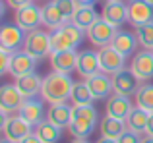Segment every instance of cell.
I'll list each match as a JSON object with an SVG mask.
<instances>
[{"mask_svg":"<svg viewBox=\"0 0 153 143\" xmlns=\"http://www.w3.org/2000/svg\"><path fill=\"white\" fill-rule=\"evenodd\" d=\"M128 21L136 27L151 23L153 21V6L143 2V0H132L128 4Z\"/></svg>","mask_w":153,"mask_h":143,"instance_id":"2e32d148","label":"cell"},{"mask_svg":"<svg viewBox=\"0 0 153 143\" xmlns=\"http://www.w3.org/2000/svg\"><path fill=\"white\" fill-rule=\"evenodd\" d=\"M0 143H12V141H8V139H2V141H0Z\"/></svg>","mask_w":153,"mask_h":143,"instance_id":"ee69618b","label":"cell"},{"mask_svg":"<svg viewBox=\"0 0 153 143\" xmlns=\"http://www.w3.org/2000/svg\"><path fill=\"white\" fill-rule=\"evenodd\" d=\"M140 41L136 37V33H130V31H118L112 39L111 46L116 49L122 56H130V54H136V49H138Z\"/></svg>","mask_w":153,"mask_h":143,"instance_id":"ffe728a7","label":"cell"},{"mask_svg":"<svg viewBox=\"0 0 153 143\" xmlns=\"http://www.w3.org/2000/svg\"><path fill=\"white\" fill-rule=\"evenodd\" d=\"M35 58L29 56V54L25 52V50H22V52H14V56H12V64H10V74L14 75L16 79L22 77V75L25 74H31V72L35 70Z\"/></svg>","mask_w":153,"mask_h":143,"instance_id":"7402d4cb","label":"cell"},{"mask_svg":"<svg viewBox=\"0 0 153 143\" xmlns=\"http://www.w3.org/2000/svg\"><path fill=\"white\" fill-rule=\"evenodd\" d=\"M18 114L35 128L39 122L45 120V106H43V102L35 101V99H25V102L22 105V108H19Z\"/></svg>","mask_w":153,"mask_h":143,"instance_id":"44dd1931","label":"cell"},{"mask_svg":"<svg viewBox=\"0 0 153 143\" xmlns=\"http://www.w3.org/2000/svg\"><path fill=\"white\" fill-rule=\"evenodd\" d=\"M130 2H132V0H130Z\"/></svg>","mask_w":153,"mask_h":143,"instance_id":"f6af8a7d","label":"cell"},{"mask_svg":"<svg viewBox=\"0 0 153 143\" xmlns=\"http://www.w3.org/2000/svg\"><path fill=\"white\" fill-rule=\"evenodd\" d=\"M2 133L4 139L12 143H19L33 133V126L29 122H25L19 114H12V116H6L2 120Z\"/></svg>","mask_w":153,"mask_h":143,"instance_id":"5b68a950","label":"cell"},{"mask_svg":"<svg viewBox=\"0 0 153 143\" xmlns=\"http://www.w3.org/2000/svg\"><path fill=\"white\" fill-rule=\"evenodd\" d=\"M72 143H89V141H87V139H74Z\"/></svg>","mask_w":153,"mask_h":143,"instance_id":"60d3db41","label":"cell"},{"mask_svg":"<svg viewBox=\"0 0 153 143\" xmlns=\"http://www.w3.org/2000/svg\"><path fill=\"white\" fill-rule=\"evenodd\" d=\"M78 54L76 50H60V52H51V68L58 74H70L78 70Z\"/></svg>","mask_w":153,"mask_h":143,"instance_id":"9a60e30c","label":"cell"},{"mask_svg":"<svg viewBox=\"0 0 153 143\" xmlns=\"http://www.w3.org/2000/svg\"><path fill=\"white\" fill-rule=\"evenodd\" d=\"M12 56H14V52H10V50H6V49H0V60H2V64H0V74L10 72Z\"/></svg>","mask_w":153,"mask_h":143,"instance_id":"d6a6232c","label":"cell"},{"mask_svg":"<svg viewBox=\"0 0 153 143\" xmlns=\"http://www.w3.org/2000/svg\"><path fill=\"white\" fill-rule=\"evenodd\" d=\"M111 77H112V89H114V93L124 95V97H136L138 89L142 87L140 85L142 81L132 74V70L116 72L114 75H111Z\"/></svg>","mask_w":153,"mask_h":143,"instance_id":"9c48e42d","label":"cell"},{"mask_svg":"<svg viewBox=\"0 0 153 143\" xmlns=\"http://www.w3.org/2000/svg\"><path fill=\"white\" fill-rule=\"evenodd\" d=\"M23 50L29 56H33L35 60H41L45 56H51V33H45L41 29L29 31L25 35V43H23Z\"/></svg>","mask_w":153,"mask_h":143,"instance_id":"277c9868","label":"cell"},{"mask_svg":"<svg viewBox=\"0 0 153 143\" xmlns=\"http://www.w3.org/2000/svg\"><path fill=\"white\" fill-rule=\"evenodd\" d=\"M101 72L99 64V52L95 50H82L78 54V74L83 77H91V75Z\"/></svg>","mask_w":153,"mask_h":143,"instance_id":"ac0fdd59","label":"cell"},{"mask_svg":"<svg viewBox=\"0 0 153 143\" xmlns=\"http://www.w3.org/2000/svg\"><path fill=\"white\" fill-rule=\"evenodd\" d=\"M16 87L19 89V93L25 99H35L43 89V79L35 72H31V74H25L16 79Z\"/></svg>","mask_w":153,"mask_h":143,"instance_id":"d6986e66","label":"cell"},{"mask_svg":"<svg viewBox=\"0 0 153 143\" xmlns=\"http://www.w3.org/2000/svg\"><path fill=\"white\" fill-rule=\"evenodd\" d=\"M99 64H101V72L108 75H114L116 72L126 70V56L118 52L116 49H112L111 45L99 49Z\"/></svg>","mask_w":153,"mask_h":143,"instance_id":"ba28073f","label":"cell"},{"mask_svg":"<svg viewBox=\"0 0 153 143\" xmlns=\"http://www.w3.org/2000/svg\"><path fill=\"white\" fill-rule=\"evenodd\" d=\"M130 70L140 81H149L153 77V50L136 52L130 62Z\"/></svg>","mask_w":153,"mask_h":143,"instance_id":"8fae6325","label":"cell"},{"mask_svg":"<svg viewBox=\"0 0 153 143\" xmlns=\"http://www.w3.org/2000/svg\"><path fill=\"white\" fill-rule=\"evenodd\" d=\"M143 2H147V4H151V6H153V0H143Z\"/></svg>","mask_w":153,"mask_h":143,"instance_id":"7bdbcfd3","label":"cell"},{"mask_svg":"<svg viewBox=\"0 0 153 143\" xmlns=\"http://www.w3.org/2000/svg\"><path fill=\"white\" fill-rule=\"evenodd\" d=\"M41 18H43V25H47L49 29H58L64 23H68V19L64 18V14L56 8L54 2H47L45 6H41Z\"/></svg>","mask_w":153,"mask_h":143,"instance_id":"d4e9b609","label":"cell"},{"mask_svg":"<svg viewBox=\"0 0 153 143\" xmlns=\"http://www.w3.org/2000/svg\"><path fill=\"white\" fill-rule=\"evenodd\" d=\"M146 136H151L153 137V112L149 114V122H147V132H146Z\"/></svg>","mask_w":153,"mask_h":143,"instance_id":"8d00e7d4","label":"cell"},{"mask_svg":"<svg viewBox=\"0 0 153 143\" xmlns=\"http://www.w3.org/2000/svg\"><path fill=\"white\" fill-rule=\"evenodd\" d=\"M85 83L89 87L93 99H108L114 89H112V77L105 72H99V74L91 75V77H85Z\"/></svg>","mask_w":153,"mask_h":143,"instance_id":"5bb4252c","label":"cell"},{"mask_svg":"<svg viewBox=\"0 0 153 143\" xmlns=\"http://www.w3.org/2000/svg\"><path fill=\"white\" fill-rule=\"evenodd\" d=\"M52 2L56 4V8H58L60 12L64 14V18L70 21L72 19V15L76 14V10H78V0H52Z\"/></svg>","mask_w":153,"mask_h":143,"instance_id":"1f68e13d","label":"cell"},{"mask_svg":"<svg viewBox=\"0 0 153 143\" xmlns=\"http://www.w3.org/2000/svg\"><path fill=\"white\" fill-rule=\"evenodd\" d=\"M43 23V18H41V8L35 6L33 2L27 4V6L16 10V25L22 27L25 33L29 31H35L39 25Z\"/></svg>","mask_w":153,"mask_h":143,"instance_id":"30bf717a","label":"cell"},{"mask_svg":"<svg viewBox=\"0 0 153 143\" xmlns=\"http://www.w3.org/2000/svg\"><path fill=\"white\" fill-rule=\"evenodd\" d=\"M132 110H134V102L130 101V97L112 93L107 99V116H112V118H118V120L126 122V118L130 116Z\"/></svg>","mask_w":153,"mask_h":143,"instance_id":"4fadbf2b","label":"cell"},{"mask_svg":"<svg viewBox=\"0 0 153 143\" xmlns=\"http://www.w3.org/2000/svg\"><path fill=\"white\" fill-rule=\"evenodd\" d=\"M33 133L43 143H58L60 139H62V130H60L58 126H54L52 122H49L47 118L35 126V128H33Z\"/></svg>","mask_w":153,"mask_h":143,"instance_id":"484cf974","label":"cell"},{"mask_svg":"<svg viewBox=\"0 0 153 143\" xmlns=\"http://www.w3.org/2000/svg\"><path fill=\"white\" fill-rule=\"evenodd\" d=\"M97 126V108L93 105L72 106V122L68 126L74 139H87Z\"/></svg>","mask_w":153,"mask_h":143,"instance_id":"7a4b0ae2","label":"cell"},{"mask_svg":"<svg viewBox=\"0 0 153 143\" xmlns=\"http://www.w3.org/2000/svg\"><path fill=\"white\" fill-rule=\"evenodd\" d=\"M6 4L12 8V10H19V8L27 6V4H31V0H6Z\"/></svg>","mask_w":153,"mask_h":143,"instance_id":"e575fe53","label":"cell"},{"mask_svg":"<svg viewBox=\"0 0 153 143\" xmlns=\"http://www.w3.org/2000/svg\"><path fill=\"white\" fill-rule=\"evenodd\" d=\"M25 43V31L18 25H4L0 29V49L18 52Z\"/></svg>","mask_w":153,"mask_h":143,"instance_id":"7c38bea8","label":"cell"},{"mask_svg":"<svg viewBox=\"0 0 153 143\" xmlns=\"http://www.w3.org/2000/svg\"><path fill=\"white\" fill-rule=\"evenodd\" d=\"M70 101L74 102V106H85V105H93V95H91L89 87L85 81H76L74 89H72V97Z\"/></svg>","mask_w":153,"mask_h":143,"instance_id":"f1b7e54d","label":"cell"},{"mask_svg":"<svg viewBox=\"0 0 153 143\" xmlns=\"http://www.w3.org/2000/svg\"><path fill=\"white\" fill-rule=\"evenodd\" d=\"M47 120L52 122L54 126H58L60 130L68 128L72 122V106H68L66 102L51 105L49 110H47Z\"/></svg>","mask_w":153,"mask_h":143,"instance_id":"603a6c76","label":"cell"},{"mask_svg":"<svg viewBox=\"0 0 153 143\" xmlns=\"http://www.w3.org/2000/svg\"><path fill=\"white\" fill-rule=\"evenodd\" d=\"M74 83L70 77V74H58L52 72L47 77H43V89L41 97L45 99L49 105H58V102H66L72 97V89Z\"/></svg>","mask_w":153,"mask_h":143,"instance_id":"6da1fadb","label":"cell"},{"mask_svg":"<svg viewBox=\"0 0 153 143\" xmlns=\"http://www.w3.org/2000/svg\"><path fill=\"white\" fill-rule=\"evenodd\" d=\"M25 102V97L19 93V89L12 83H6L0 89V114H2V120L6 116H10V112H19L22 105Z\"/></svg>","mask_w":153,"mask_h":143,"instance_id":"8992f818","label":"cell"},{"mask_svg":"<svg viewBox=\"0 0 153 143\" xmlns=\"http://www.w3.org/2000/svg\"><path fill=\"white\" fill-rule=\"evenodd\" d=\"M95 143H118V141H116V139H108V137H99Z\"/></svg>","mask_w":153,"mask_h":143,"instance_id":"74e56055","label":"cell"},{"mask_svg":"<svg viewBox=\"0 0 153 143\" xmlns=\"http://www.w3.org/2000/svg\"><path fill=\"white\" fill-rule=\"evenodd\" d=\"M116 33H118V27L111 25V23L105 21L103 18L97 19V21H95L93 25H91L89 29L85 31L87 39H89V41L93 43L95 46H99V49H103V46H108V45H111Z\"/></svg>","mask_w":153,"mask_h":143,"instance_id":"52a82bcc","label":"cell"},{"mask_svg":"<svg viewBox=\"0 0 153 143\" xmlns=\"http://www.w3.org/2000/svg\"><path fill=\"white\" fill-rule=\"evenodd\" d=\"M19 143H43V141L39 139V137L35 136V133H31V136H27L25 139H23V141H19Z\"/></svg>","mask_w":153,"mask_h":143,"instance_id":"d590c367","label":"cell"},{"mask_svg":"<svg viewBox=\"0 0 153 143\" xmlns=\"http://www.w3.org/2000/svg\"><path fill=\"white\" fill-rule=\"evenodd\" d=\"M136 106L153 112V83H146L138 89L136 93Z\"/></svg>","mask_w":153,"mask_h":143,"instance_id":"f546056e","label":"cell"},{"mask_svg":"<svg viewBox=\"0 0 153 143\" xmlns=\"http://www.w3.org/2000/svg\"><path fill=\"white\" fill-rule=\"evenodd\" d=\"M97 19H101V18H99V14L95 12L93 6H82V4H79L78 10H76V14L72 15L70 21L74 23V25H78L79 29L87 31L95 21H97Z\"/></svg>","mask_w":153,"mask_h":143,"instance_id":"4316f807","label":"cell"},{"mask_svg":"<svg viewBox=\"0 0 153 143\" xmlns=\"http://www.w3.org/2000/svg\"><path fill=\"white\" fill-rule=\"evenodd\" d=\"M140 141H142V136H140V133L130 132V130H128V132L118 139V143H140Z\"/></svg>","mask_w":153,"mask_h":143,"instance_id":"836d02e7","label":"cell"},{"mask_svg":"<svg viewBox=\"0 0 153 143\" xmlns=\"http://www.w3.org/2000/svg\"><path fill=\"white\" fill-rule=\"evenodd\" d=\"M140 143H153V137L151 136H142V141Z\"/></svg>","mask_w":153,"mask_h":143,"instance_id":"ab89813d","label":"cell"},{"mask_svg":"<svg viewBox=\"0 0 153 143\" xmlns=\"http://www.w3.org/2000/svg\"><path fill=\"white\" fill-rule=\"evenodd\" d=\"M149 114L151 112H147V110L140 108V106H134V110L130 112V116L126 118L128 130L134 132V133H140V136L146 133L147 132V122H149Z\"/></svg>","mask_w":153,"mask_h":143,"instance_id":"83f0119b","label":"cell"},{"mask_svg":"<svg viewBox=\"0 0 153 143\" xmlns=\"http://www.w3.org/2000/svg\"><path fill=\"white\" fill-rule=\"evenodd\" d=\"M105 2H122V0H105Z\"/></svg>","mask_w":153,"mask_h":143,"instance_id":"b9f144b4","label":"cell"},{"mask_svg":"<svg viewBox=\"0 0 153 143\" xmlns=\"http://www.w3.org/2000/svg\"><path fill=\"white\" fill-rule=\"evenodd\" d=\"M99 130H101V137H108V139L118 141L128 132V126L124 120H118V118H112V116H105L101 120V124H99Z\"/></svg>","mask_w":153,"mask_h":143,"instance_id":"cb8c5ba5","label":"cell"},{"mask_svg":"<svg viewBox=\"0 0 153 143\" xmlns=\"http://www.w3.org/2000/svg\"><path fill=\"white\" fill-rule=\"evenodd\" d=\"M134 33H136V37H138L140 45L143 46V50H153V21L136 27Z\"/></svg>","mask_w":153,"mask_h":143,"instance_id":"4dcf8cb0","label":"cell"},{"mask_svg":"<svg viewBox=\"0 0 153 143\" xmlns=\"http://www.w3.org/2000/svg\"><path fill=\"white\" fill-rule=\"evenodd\" d=\"M85 31L74 25L72 21L64 23L62 27L54 29L51 33V49L52 52H60V50H76V46L83 41Z\"/></svg>","mask_w":153,"mask_h":143,"instance_id":"3957f363","label":"cell"},{"mask_svg":"<svg viewBox=\"0 0 153 143\" xmlns=\"http://www.w3.org/2000/svg\"><path fill=\"white\" fill-rule=\"evenodd\" d=\"M95 2L97 0H78V4H82V6H93Z\"/></svg>","mask_w":153,"mask_h":143,"instance_id":"f35d334b","label":"cell"},{"mask_svg":"<svg viewBox=\"0 0 153 143\" xmlns=\"http://www.w3.org/2000/svg\"><path fill=\"white\" fill-rule=\"evenodd\" d=\"M101 18L111 25L120 27L124 21H128V6L124 2H105Z\"/></svg>","mask_w":153,"mask_h":143,"instance_id":"e0dca14e","label":"cell"}]
</instances>
